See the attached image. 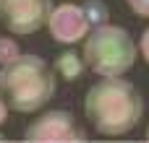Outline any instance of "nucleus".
Masks as SVG:
<instances>
[{
	"instance_id": "12",
	"label": "nucleus",
	"mask_w": 149,
	"mask_h": 143,
	"mask_svg": "<svg viewBox=\"0 0 149 143\" xmlns=\"http://www.w3.org/2000/svg\"><path fill=\"white\" fill-rule=\"evenodd\" d=\"M5 120H8V104H5V102H3V96H0V125H3Z\"/></svg>"
},
{
	"instance_id": "6",
	"label": "nucleus",
	"mask_w": 149,
	"mask_h": 143,
	"mask_svg": "<svg viewBox=\"0 0 149 143\" xmlns=\"http://www.w3.org/2000/svg\"><path fill=\"white\" fill-rule=\"evenodd\" d=\"M45 26H47L50 36H52L58 44H68V47L79 44V42L89 34V29H92L89 21H86V16H84V10H81V5H76V3L52 5V10H50Z\"/></svg>"
},
{
	"instance_id": "3",
	"label": "nucleus",
	"mask_w": 149,
	"mask_h": 143,
	"mask_svg": "<svg viewBox=\"0 0 149 143\" xmlns=\"http://www.w3.org/2000/svg\"><path fill=\"white\" fill-rule=\"evenodd\" d=\"M136 57H139V47L123 26L100 23L92 26L89 34L81 39V60L100 78L126 76L134 68Z\"/></svg>"
},
{
	"instance_id": "7",
	"label": "nucleus",
	"mask_w": 149,
	"mask_h": 143,
	"mask_svg": "<svg viewBox=\"0 0 149 143\" xmlns=\"http://www.w3.org/2000/svg\"><path fill=\"white\" fill-rule=\"evenodd\" d=\"M55 76L58 78H63V81H68V83H73V81H79L81 76H84V70H86V65H84V60H81V55H76L73 50H63L58 57H55Z\"/></svg>"
},
{
	"instance_id": "13",
	"label": "nucleus",
	"mask_w": 149,
	"mask_h": 143,
	"mask_svg": "<svg viewBox=\"0 0 149 143\" xmlns=\"http://www.w3.org/2000/svg\"><path fill=\"white\" fill-rule=\"evenodd\" d=\"M144 138H147V141H149V125H147V130H144Z\"/></svg>"
},
{
	"instance_id": "10",
	"label": "nucleus",
	"mask_w": 149,
	"mask_h": 143,
	"mask_svg": "<svg viewBox=\"0 0 149 143\" xmlns=\"http://www.w3.org/2000/svg\"><path fill=\"white\" fill-rule=\"evenodd\" d=\"M126 5L134 10V16L149 18V0H126Z\"/></svg>"
},
{
	"instance_id": "11",
	"label": "nucleus",
	"mask_w": 149,
	"mask_h": 143,
	"mask_svg": "<svg viewBox=\"0 0 149 143\" xmlns=\"http://www.w3.org/2000/svg\"><path fill=\"white\" fill-rule=\"evenodd\" d=\"M136 47H139V55L144 57V63L149 65V26L144 29V34H141V39H139V44H136Z\"/></svg>"
},
{
	"instance_id": "14",
	"label": "nucleus",
	"mask_w": 149,
	"mask_h": 143,
	"mask_svg": "<svg viewBox=\"0 0 149 143\" xmlns=\"http://www.w3.org/2000/svg\"><path fill=\"white\" fill-rule=\"evenodd\" d=\"M0 141H5V138H3V133H0Z\"/></svg>"
},
{
	"instance_id": "5",
	"label": "nucleus",
	"mask_w": 149,
	"mask_h": 143,
	"mask_svg": "<svg viewBox=\"0 0 149 143\" xmlns=\"http://www.w3.org/2000/svg\"><path fill=\"white\" fill-rule=\"evenodd\" d=\"M24 141H86V130L79 128L76 117L65 109H50L39 115L26 130Z\"/></svg>"
},
{
	"instance_id": "2",
	"label": "nucleus",
	"mask_w": 149,
	"mask_h": 143,
	"mask_svg": "<svg viewBox=\"0 0 149 143\" xmlns=\"http://www.w3.org/2000/svg\"><path fill=\"white\" fill-rule=\"evenodd\" d=\"M55 91L58 76L39 55H18L0 65V96L13 112H39Z\"/></svg>"
},
{
	"instance_id": "9",
	"label": "nucleus",
	"mask_w": 149,
	"mask_h": 143,
	"mask_svg": "<svg viewBox=\"0 0 149 143\" xmlns=\"http://www.w3.org/2000/svg\"><path fill=\"white\" fill-rule=\"evenodd\" d=\"M21 50H18V42L10 39V36H0V65L10 63L13 57H18Z\"/></svg>"
},
{
	"instance_id": "8",
	"label": "nucleus",
	"mask_w": 149,
	"mask_h": 143,
	"mask_svg": "<svg viewBox=\"0 0 149 143\" xmlns=\"http://www.w3.org/2000/svg\"><path fill=\"white\" fill-rule=\"evenodd\" d=\"M81 10H84V16H86V21H89V26H100V23H107V5L102 3V0H84V5H81Z\"/></svg>"
},
{
	"instance_id": "4",
	"label": "nucleus",
	"mask_w": 149,
	"mask_h": 143,
	"mask_svg": "<svg viewBox=\"0 0 149 143\" xmlns=\"http://www.w3.org/2000/svg\"><path fill=\"white\" fill-rule=\"evenodd\" d=\"M50 10L52 0H0V23L16 36H29L45 29Z\"/></svg>"
},
{
	"instance_id": "1",
	"label": "nucleus",
	"mask_w": 149,
	"mask_h": 143,
	"mask_svg": "<svg viewBox=\"0 0 149 143\" xmlns=\"http://www.w3.org/2000/svg\"><path fill=\"white\" fill-rule=\"evenodd\" d=\"M84 117L100 135H126L144 117V99L126 78H102L84 94Z\"/></svg>"
}]
</instances>
